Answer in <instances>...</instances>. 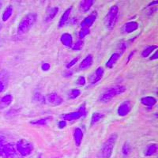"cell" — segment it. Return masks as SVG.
<instances>
[{
  "label": "cell",
  "instance_id": "cell-1",
  "mask_svg": "<svg viewBox=\"0 0 158 158\" xmlns=\"http://www.w3.org/2000/svg\"><path fill=\"white\" fill-rule=\"evenodd\" d=\"M118 135L116 133H112L106 141L103 143L101 149H99L97 154V158H111L112 153H113L114 147L116 143Z\"/></svg>",
  "mask_w": 158,
  "mask_h": 158
},
{
  "label": "cell",
  "instance_id": "cell-2",
  "mask_svg": "<svg viewBox=\"0 0 158 158\" xmlns=\"http://www.w3.org/2000/svg\"><path fill=\"white\" fill-rule=\"evenodd\" d=\"M37 15L36 13H29L23 17L18 25V34L22 35L27 33L36 22Z\"/></svg>",
  "mask_w": 158,
  "mask_h": 158
},
{
  "label": "cell",
  "instance_id": "cell-3",
  "mask_svg": "<svg viewBox=\"0 0 158 158\" xmlns=\"http://www.w3.org/2000/svg\"><path fill=\"white\" fill-rule=\"evenodd\" d=\"M126 89V87L123 85H115L111 88H108L99 97V101L102 103L109 102L114 97L123 94Z\"/></svg>",
  "mask_w": 158,
  "mask_h": 158
},
{
  "label": "cell",
  "instance_id": "cell-4",
  "mask_svg": "<svg viewBox=\"0 0 158 158\" xmlns=\"http://www.w3.org/2000/svg\"><path fill=\"white\" fill-rule=\"evenodd\" d=\"M118 15V7L117 6H112L107 13L104 18V25L108 30H111L116 25Z\"/></svg>",
  "mask_w": 158,
  "mask_h": 158
},
{
  "label": "cell",
  "instance_id": "cell-5",
  "mask_svg": "<svg viewBox=\"0 0 158 158\" xmlns=\"http://www.w3.org/2000/svg\"><path fill=\"white\" fill-rule=\"evenodd\" d=\"M15 146H16L17 151L23 156L30 155L34 149L33 144L27 139H21L17 142Z\"/></svg>",
  "mask_w": 158,
  "mask_h": 158
},
{
  "label": "cell",
  "instance_id": "cell-6",
  "mask_svg": "<svg viewBox=\"0 0 158 158\" xmlns=\"http://www.w3.org/2000/svg\"><path fill=\"white\" fill-rule=\"evenodd\" d=\"M0 156L3 158H15L17 156V149L15 144L6 143L2 145Z\"/></svg>",
  "mask_w": 158,
  "mask_h": 158
},
{
  "label": "cell",
  "instance_id": "cell-7",
  "mask_svg": "<svg viewBox=\"0 0 158 158\" xmlns=\"http://www.w3.org/2000/svg\"><path fill=\"white\" fill-rule=\"evenodd\" d=\"M63 101L62 97L56 93H52V94L46 96L44 98V102H46L49 105H52V106L60 105L63 103Z\"/></svg>",
  "mask_w": 158,
  "mask_h": 158
},
{
  "label": "cell",
  "instance_id": "cell-8",
  "mask_svg": "<svg viewBox=\"0 0 158 158\" xmlns=\"http://www.w3.org/2000/svg\"><path fill=\"white\" fill-rule=\"evenodd\" d=\"M104 74V70L103 67H100L89 77V82L91 85H94L100 81L102 79Z\"/></svg>",
  "mask_w": 158,
  "mask_h": 158
},
{
  "label": "cell",
  "instance_id": "cell-9",
  "mask_svg": "<svg viewBox=\"0 0 158 158\" xmlns=\"http://www.w3.org/2000/svg\"><path fill=\"white\" fill-rule=\"evenodd\" d=\"M97 18V11H93L89 16L85 18L84 20L81 22V28H88L89 29L92 25H94L95 21Z\"/></svg>",
  "mask_w": 158,
  "mask_h": 158
},
{
  "label": "cell",
  "instance_id": "cell-10",
  "mask_svg": "<svg viewBox=\"0 0 158 158\" xmlns=\"http://www.w3.org/2000/svg\"><path fill=\"white\" fill-rule=\"evenodd\" d=\"M131 110V101H126L121 103L120 105L118 107L117 113L119 116H126L130 113Z\"/></svg>",
  "mask_w": 158,
  "mask_h": 158
},
{
  "label": "cell",
  "instance_id": "cell-11",
  "mask_svg": "<svg viewBox=\"0 0 158 158\" xmlns=\"http://www.w3.org/2000/svg\"><path fill=\"white\" fill-rule=\"evenodd\" d=\"M138 24L136 22H129L124 24L122 27V32L124 33H131L138 29Z\"/></svg>",
  "mask_w": 158,
  "mask_h": 158
},
{
  "label": "cell",
  "instance_id": "cell-12",
  "mask_svg": "<svg viewBox=\"0 0 158 158\" xmlns=\"http://www.w3.org/2000/svg\"><path fill=\"white\" fill-rule=\"evenodd\" d=\"M94 63V57L92 55H88L85 58L83 59L82 61L81 62L79 65V69L81 70H84L90 67Z\"/></svg>",
  "mask_w": 158,
  "mask_h": 158
},
{
  "label": "cell",
  "instance_id": "cell-13",
  "mask_svg": "<svg viewBox=\"0 0 158 158\" xmlns=\"http://www.w3.org/2000/svg\"><path fill=\"white\" fill-rule=\"evenodd\" d=\"M60 41L66 47L71 48L73 45V37L69 32H64L60 37Z\"/></svg>",
  "mask_w": 158,
  "mask_h": 158
},
{
  "label": "cell",
  "instance_id": "cell-14",
  "mask_svg": "<svg viewBox=\"0 0 158 158\" xmlns=\"http://www.w3.org/2000/svg\"><path fill=\"white\" fill-rule=\"evenodd\" d=\"M59 13V7L57 6H54V7H51L46 12V16H45L44 21L46 22H50L51 21L54 19L56 18V15Z\"/></svg>",
  "mask_w": 158,
  "mask_h": 158
},
{
  "label": "cell",
  "instance_id": "cell-15",
  "mask_svg": "<svg viewBox=\"0 0 158 158\" xmlns=\"http://www.w3.org/2000/svg\"><path fill=\"white\" fill-rule=\"evenodd\" d=\"M121 56H122V55L118 53V52H115V53H113V54L111 55V57L109 58V59L107 61L106 64H105L107 68H109V69L113 68L114 66L115 65V63L118 62V59H120Z\"/></svg>",
  "mask_w": 158,
  "mask_h": 158
},
{
  "label": "cell",
  "instance_id": "cell-16",
  "mask_svg": "<svg viewBox=\"0 0 158 158\" xmlns=\"http://www.w3.org/2000/svg\"><path fill=\"white\" fill-rule=\"evenodd\" d=\"M71 11H72V6L70 7L67 8L66 10L63 12V14L62 15L61 18L59 19V28H62L65 24L67 23V22L68 21L69 18H70V15L71 14Z\"/></svg>",
  "mask_w": 158,
  "mask_h": 158
},
{
  "label": "cell",
  "instance_id": "cell-17",
  "mask_svg": "<svg viewBox=\"0 0 158 158\" xmlns=\"http://www.w3.org/2000/svg\"><path fill=\"white\" fill-rule=\"evenodd\" d=\"M63 120L65 121H73V120H77L78 118H81L82 115L80 111L77 110L76 111H73V112H70V113L65 114L63 115Z\"/></svg>",
  "mask_w": 158,
  "mask_h": 158
},
{
  "label": "cell",
  "instance_id": "cell-18",
  "mask_svg": "<svg viewBox=\"0 0 158 158\" xmlns=\"http://www.w3.org/2000/svg\"><path fill=\"white\" fill-rule=\"evenodd\" d=\"M157 101L156 99L153 97H150V96H147V97H144L141 99V103L143 105L149 108H152L156 104Z\"/></svg>",
  "mask_w": 158,
  "mask_h": 158
},
{
  "label": "cell",
  "instance_id": "cell-19",
  "mask_svg": "<svg viewBox=\"0 0 158 158\" xmlns=\"http://www.w3.org/2000/svg\"><path fill=\"white\" fill-rule=\"evenodd\" d=\"M13 97L10 94H6L3 96L2 98L0 99V109H4L10 106V104L12 103Z\"/></svg>",
  "mask_w": 158,
  "mask_h": 158
},
{
  "label": "cell",
  "instance_id": "cell-20",
  "mask_svg": "<svg viewBox=\"0 0 158 158\" xmlns=\"http://www.w3.org/2000/svg\"><path fill=\"white\" fill-rule=\"evenodd\" d=\"M94 0H84L80 2L78 6V8L81 12H87L92 7V6L94 5Z\"/></svg>",
  "mask_w": 158,
  "mask_h": 158
},
{
  "label": "cell",
  "instance_id": "cell-21",
  "mask_svg": "<svg viewBox=\"0 0 158 158\" xmlns=\"http://www.w3.org/2000/svg\"><path fill=\"white\" fill-rule=\"evenodd\" d=\"M74 139L75 145L77 146H80L83 139V132L81 128L77 127L74 131Z\"/></svg>",
  "mask_w": 158,
  "mask_h": 158
},
{
  "label": "cell",
  "instance_id": "cell-22",
  "mask_svg": "<svg viewBox=\"0 0 158 158\" xmlns=\"http://www.w3.org/2000/svg\"><path fill=\"white\" fill-rule=\"evenodd\" d=\"M157 149H158L157 144L156 143L150 144V145H149V146L146 147V151H145V156H153V155H154L155 153L157 152Z\"/></svg>",
  "mask_w": 158,
  "mask_h": 158
},
{
  "label": "cell",
  "instance_id": "cell-23",
  "mask_svg": "<svg viewBox=\"0 0 158 158\" xmlns=\"http://www.w3.org/2000/svg\"><path fill=\"white\" fill-rule=\"evenodd\" d=\"M13 10H14V8H13V6L11 5L8 6L6 8L4 12L2 13V19L3 22H6V21H8L10 19V18L12 16Z\"/></svg>",
  "mask_w": 158,
  "mask_h": 158
},
{
  "label": "cell",
  "instance_id": "cell-24",
  "mask_svg": "<svg viewBox=\"0 0 158 158\" xmlns=\"http://www.w3.org/2000/svg\"><path fill=\"white\" fill-rule=\"evenodd\" d=\"M157 48L156 45H150V46H147L143 49L142 52V56L143 58H146L149 56L154 50Z\"/></svg>",
  "mask_w": 158,
  "mask_h": 158
},
{
  "label": "cell",
  "instance_id": "cell-25",
  "mask_svg": "<svg viewBox=\"0 0 158 158\" xmlns=\"http://www.w3.org/2000/svg\"><path fill=\"white\" fill-rule=\"evenodd\" d=\"M103 117H104V115L100 113V112H94V113H93V115H92V117H91V122H90L92 126L94 125L95 123H97V122H99V121L101 120V118H103Z\"/></svg>",
  "mask_w": 158,
  "mask_h": 158
},
{
  "label": "cell",
  "instance_id": "cell-26",
  "mask_svg": "<svg viewBox=\"0 0 158 158\" xmlns=\"http://www.w3.org/2000/svg\"><path fill=\"white\" fill-rule=\"evenodd\" d=\"M50 119H52V118H50V117H46V118H40V119L31 121L30 123L32 124V125H46Z\"/></svg>",
  "mask_w": 158,
  "mask_h": 158
},
{
  "label": "cell",
  "instance_id": "cell-27",
  "mask_svg": "<svg viewBox=\"0 0 158 158\" xmlns=\"http://www.w3.org/2000/svg\"><path fill=\"white\" fill-rule=\"evenodd\" d=\"M80 95H81V91L77 89H72L68 93V97L70 99H76Z\"/></svg>",
  "mask_w": 158,
  "mask_h": 158
},
{
  "label": "cell",
  "instance_id": "cell-28",
  "mask_svg": "<svg viewBox=\"0 0 158 158\" xmlns=\"http://www.w3.org/2000/svg\"><path fill=\"white\" fill-rule=\"evenodd\" d=\"M131 151V146L128 142H125L122 148V153L124 156H127Z\"/></svg>",
  "mask_w": 158,
  "mask_h": 158
},
{
  "label": "cell",
  "instance_id": "cell-29",
  "mask_svg": "<svg viewBox=\"0 0 158 158\" xmlns=\"http://www.w3.org/2000/svg\"><path fill=\"white\" fill-rule=\"evenodd\" d=\"M83 47H84V41L81 40H79L74 44L72 45L71 48L74 51H80L83 48Z\"/></svg>",
  "mask_w": 158,
  "mask_h": 158
},
{
  "label": "cell",
  "instance_id": "cell-30",
  "mask_svg": "<svg viewBox=\"0 0 158 158\" xmlns=\"http://www.w3.org/2000/svg\"><path fill=\"white\" fill-rule=\"evenodd\" d=\"M126 50H127V44L123 41L119 42L118 46H117V52L119 53V54L123 55Z\"/></svg>",
  "mask_w": 158,
  "mask_h": 158
},
{
  "label": "cell",
  "instance_id": "cell-31",
  "mask_svg": "<svg viewBox=\"0 0 158 158\" xmlns=\"http://www.w3.org/2000/svg\"><path fill=\"white\" fill-rule=\"evenodd\" d=\"M89 32L90 29H88V28H81L78 32L79 38H80V39H83V38L85 37L87 35L89 34Z\"/></svg>",
  "mask_w": 158,
  "mask_h": 158
},
{
  "label": "cell",
  "instance_id": "cell-32",
  "mask_svg": "<svg viewBox=\"0 0 158 158\" xmlns=\"http://www.w3.org/2000/svg\"><path fill=\"white\" fill-rule=\"evenodd\" d=\"M85 83H86V80H85V77L84 76H80L76 81V84L79 86H83L85 85Z\"/></svg>",
  "mask_w": 158,
  "mask_h": 158
},
{
  "label": "cell",
  "instance_id": "cell-33",
  "mask_svg": "<svg viewBox=\"0 0 158 158\" xmlns=\"http://www.w3.org/2000/svg\"><path fill=\"white\" fill-rule=\"evenodd\" d=\"M78 59H79V57H76V58H74V59H72V60H70V61L69 62V63L67 64V68L70 69V67H72L73 66H74V65L76 64V63L77 62V60H78Z\"/></svg>",
  "mask_w": 158,
  "mask_h": 158
},
{
  "label": "cell",
  "instance_id": "cell-34",
  "mask_svg": "<svg viewBox=\"0 0 158 158\" xmlns=\"http://www.w3.org/2000/svg\"><path fill=\"white\" fill-rule=\"evenodd\" d=\"M78 111L81 113L82 117L85 116V115H86V109H85V104H82V105H81V106L79 107Z\"/></svg>",
  "mask_w": 158,
  "mask_h": 158
},
{
  "label": "cell",
  "instance_id": "cell-35",
  "mask_svg": "<svg viewBox=\"0 0 158 158\" xmlns=\"http://www.w3.org/2000/svg\"><path fill=\"white\" fill-rule=\"evenodd\" d=\"M50 68H51V66L49 63H43L41 66V69L43 71H48V70H50Z\"/></svg>",
  "mask_w": 158,
  "mask_h": 158
},
{
  "label": "cell",
  "instance_id": "cell-36",
  "mask_svg": "<svg viewBox=\"0 0 158 158\" xmlns=\"http://www.w3.org/2000/svg\"><path fill=\"white\" fill-rule=\"evenodd\" d=\"M66 126H67V121L65 120L59 121V123H58V127H59V129H63Z\"/></svg>",
  "mask_w": 158,
  "mask_h": 158
},
{
  "label": "cell",
  "instance_id": "cell-37",
  "mask_svg": "<svg viewBox=\"0 0 158 158\" xmlns=\"http://www.w3.org/2000/svg\"><path fill=\"white\" fill-rule=\"evenodd\" d=\"M157 58H158V52H155L154 54L150 57V60H155V59H157Z\"/></svg>",
  "mask_w": 158,
  "mask_h": 158
},
{
  "label": "cell",
  "instance_id": "cell-38",
  "mask_svg": "<svg viewBox=\"0 0 158 158\" xmlns=\"http://www.w3.org/2000/svg\"><path fill=\"white\" fill-rule=\"evenodd\" d=\"M5 89V84L2 81H0V94Z\"/></svg>",
  "mask_w": 158,
  "mask_h": 158
},
{
  "label": "cell",
  "instance_id": "cell-39",
  "mask_svg": "<svg viewBox=\"0 0 158 158\" xmlns=\"http://www.w3.org/2000/svg\"><path fill=\"white\" fill-rule=\"evenodd\" d=\"M73 74V73H72V71H68V72H65L64 74H63V75L65 76V77H70V76Z\"/></svg>",
  "mask_w": 158,
  "mask_h": 158
},
{
  "label": "cell",
  "instance_id": "cell-40",
  "mask_svg": "<svg viewBox=\"0 0 158 158\" xmlns=\"http://www.w3.org/2000/svg\"><path fill=\"white\" fill-rule=\"evenodd\" d=\"M135 51H133V52H131V53H130V55H129V56H128V59H127V62H129L130 60H131V57H132V56H134V54H135Z\"/></svg>",
  "mask_w": 158,
  "mask_h": 158
},
{
  "label": "cell",
  "instance_id": "cell-41",
  "mask_svg": "<svg viewBox=\"0 0 158 158\" xmlns=\"http://www.w3.org/2000/svg\"><path fill=\"white\" fill-rule=\"evenodd\" d=\"M157 3H158V1H155V2H150V3L149 4V6H150L154 5V4H157Z\"/></svg>",
  "mask_w": 158,
  "mask_h": 158
},
{
  "label": "cell",
  "instance_id": "cell-42",
  "mask_svg": "<svg viewBox=\"0 0 158 158\" xmlns=\"http://www.w3.org/2000/svg\"><path fill=\"white\" fill-rule=\"evenodd\" d=\"M2 145H3V144H2V142H0V152H1V149H2Z\"/></svg>",
  "mask_w": 158,
  "mask_h": 158
},
{
  "label": "cell",
  "instance_id": "cell-43",
  "mask_svg": "<svg viewBox=\"0 0 158 158\" xmlns=\"http://www.w3.org/2000/svg\"><path fill=\"white\" fill-rule=\"evenodd\" d=\"M2 6V1H0V10H1Z\"/></svg>",
  "mask_w": 158,
  "mask_h": 158
},
{
  "label": "cell",
  "instance_id": "cell-44",
  "mask_svg": "<svg viewBox=\"0 0 158 158\" xmlns=\"http://www.w3.org/2000/svg\"><path fill=\"white\" fill-rule=\"evenodd\" d=\"M1 29H2V24L0 23V31H1Z\"/></svg>",
  "mask_w": 158,
  "mask_h": 158
}]
</instances>
